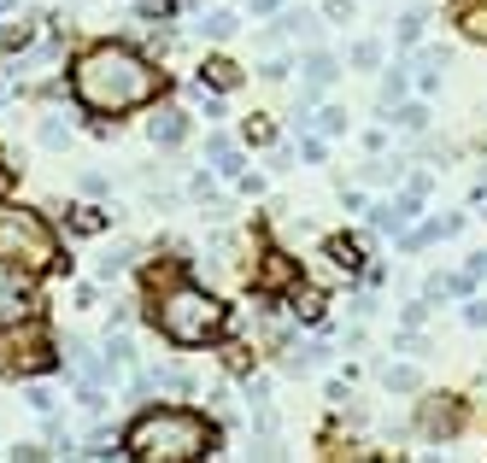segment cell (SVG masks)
Returning a JSON list of instances; mask_svg holds the SVG:
<instances>
[{
	"mask_svg": "<svg viewBox=\"0 0 487 463\" xmlns=\"http://www.w3.org/2000/svg\"><path fill=\"white\" fill-rule=\"evenodd\" d=\"M70 94L77 106L95 118H124L136 106H153L165 94V77H159L153 59H141L124 42H95L70 59Z\"/></svg>",
	"mask_w": 487,
	"mask_h": 463,
	"instance_id": "1",
	"label": "cell"
},
{
	"mask_svg": "<svg viewBox=\"0 0 487 463\" xmlns=\"http://www.w3.org/2000/svg\"><path fill=\"white\" fill-rule=\"evenodd\" d=\"M124 451L136 463H194L218 451V422L200 417V410H177V405L141 410L124 428Z\"/></svg>",
	"mask_w": 487,
	"mask_h": 463,
	"instance_id": "2",
	"label": "cell"
},
{
	"mask_svg": "<svg viewBox=\"0 0 487 463\" xmlns=\"http://www.w3.org/2000/svg\"><path fill=\"white\" fill-rule=\"evenodd\" d=\"M223 323H229V305L218 294H206V288H194L188 276L165 281L153 294V329L170 346H211L223 335Z\"/></svg>",
	"mask_w": 487,
	"mask_h": 463,
	"instance_id": "3",
	"label": "cell"
},
{
	"mask_svg": "<svg viewBox=\"0 0 487 463\" xmlns=\"http://www.w3.org/2000/svg\"><path fill=\"white\" fill-rule=\"evenodd\" d=\"M0 258L36 270V276H42V270H59V235L47 229L42 211L0 206Z\"/></svg>",
	"mask_w": 487,
	"mask_h": 463,
	"instance_id": "4",
	"label": "cell"
},
{
	"mask_svg": "<svg viewBox=\"0 0 487 463\" xmlns=\"http://www.w3.org/2000/svg\"><path fill=\"white\" fill-rule=\"evenodd\" d=\"M29 276H36V270L6 264V258H0V329L24 323L29 311H36V288H29Z\"/></svg>",
	"mask_w": 487,
	"mask_h": 463,
	"instance_id": "5",
	"label": "cell"
},
{
	"mask_svg": "<svg viewBox=\"0 0 487 463\" xmlns=\"http://www.w3.org/2000/svg\"><path fill=\"white\" fill-rule=\"evenodd\" d=\"M417 428L429 440L458 435V428H464V399L458 394H429V399H423V410H417Z\"/></svg>",
	"mask_w": 487,
	"mask_h": 463,
	"instance_id": "6",
	"label": "cell"
},
{
	"mask_svg": "<svg viewBox=\"0 0 487 463\" xmlns=\"http://www.w3.org/2000/svg\"><path fill=\"white\" fill-rule=\"evenodd\" d=\"M200 83H206L211 94H229V88H241V65H229V59H206V65H200Z\"/></svg>",
	"mask_w": 487,
	"mask_h": 463,
	"instance_id": "7",
	"label": "cell"
},
{
	"mask_svg": "<svg viewBox=\"0 0 487 463\" xmlns=\"http://www.w3.org/2000/svg\"><path fill=\"white\" fill-rule=\"evenodd\" d=\"M282 288H293V258L270 253L265 258V276H259V294H282Z\"/></svg>",
	"mask_w": 487,
	"mask_h": 463,
	"instance_id": "8",
	"label": "cell"
},
{
	"mask_svg": "<svg viewBox=\"0 0 487 463\" xmlns=\"http://www.w3.org/2000/svg\"><path fill=\"white\" fill-rule=\"evenodd\" d=\"M147 135H153L159 147H177V141L188 135V118H182V112H159L153 124H147Z\"/></svg>",
	"mask_w": 487,
	"mask_h": 463,
	"instance_id": "9",
	"label": "cell"
},
{
	"mask_svg": "<svg viewBox=\"0 0 487 463\" xmlns=\"http://www.w3.org/2000/svg\"><path fill=\"white\" fill-rule=\"evenodd\" d=\"M323 253H329L334 264L347 270V276H359V270H364V247H359V240H347V235H334L329 247H323Z\"/></svg>",
	"mask_w": 487,
	"mask_h": 463,
	"instance_id": "10",
	"label": "cell"
},
{
	"mask_svg": "<svg viewBox=\"0 0 487 463\" xmlns=\"http://www.w3.org/2000/svg\"><path fill=\"white\" fill-rule=\"evenodd\" d=\"M458 29L470 42H487V6H458Z\"/></svg>",
	"mask_w": 487,
	"mask_h": 463,
	"instance_id": "11",
	"label": "cell"
},
{
	"mask_svg": "<svg viewBox=\"0 0 487 463\" xmlns=\"http://www.w3.org/2000/svg\"><path fill=\"white\" fill-rule=\"evenodd\" d=\"M306 77H311V94H323V88H329V83H334V59H329V53H311Z\"/></svg>",
	"mask_w": 487,
	"mask_h": 463,
	"instance_id": "12",
	"label": "cell"
},
{
	"mask_svg": "<svg viewBox=\"0 0 487 463\" xmlns=\"http://www.w3.org/2000/svg\"><path fill=\"white\" fill-rule=\"evenodd\" d=\"M241 135H247L252 147H265V141L277 135V129H270V118H265V112H252V118H247V129H241Z\"/></svg>",
	"mask_w": 487,
	"mask_h": 463,
	"instance_id": "13",
	"label": "cell"
},
{
	"mask_svg": "<svg viewBox=\"0 0 487 463\" xmlns=\"http://www.w3.org/2000/svg\"><path fill=\"white\" fill-rule=\"evenodd\" d=\"M400 36H405V42H417V36H423V12H405V29H400Z\"/></svg>",
	"mask_w": 487,
	"mask_h": 463,
	"instance_id": "14",
	"label": "cell"
},
{
	"mask_svg": "<svg viewBox=\"0 0 487 463\" xmlns=\"http://www.w3.org/2000/svg\"><path fill=\"white\" fill-rule=\"evenodd\" d=\"M6 188H12V170H0V194H6Z\"/></svg>",
	"mask_w": 487,
	"mask_h": 463,
	"instance_id": "15",
	"label": "cell"
}]
</instances>
